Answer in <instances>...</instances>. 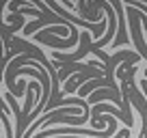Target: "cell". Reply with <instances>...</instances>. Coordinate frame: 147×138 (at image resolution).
I'll use <instances>...</instances> for the list:
<instances>
[{
	"instance_id": "6da1fadb",
	"label": "cell",
	"mask_w": 147,
	"mask_h": 138,
	"mask_svg": "<svg viewBox=\"0 0 147 138\" xmlns=\"http://www.w3.org/2000/svg\"><path fill=\"white\" fill-rule=\"evenodd\" d=\"M63 2H65V5H69V0H63Z\"/></svg>"
}]
</instances>
